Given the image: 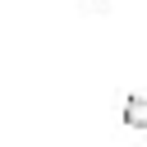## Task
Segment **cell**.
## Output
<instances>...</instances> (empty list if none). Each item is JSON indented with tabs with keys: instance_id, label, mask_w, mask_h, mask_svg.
Returning a JSON list of instances; mask_svg holds the SVG:
<instances>
[{
	"instance_id": "1",
	"label": "cell",
	"mask_w": 147,
	"mask_h": 147,
	"mask_svg": "<svg viewBox=\"0 0 147 147\" xmlns=\"http://www.w3.org/2000/svg\"><path fill=\"white\" fill-rule=\"evenodd\" d=\"M124 124L129 129H147V101L142 96H129L124 101Z\"/></svg>"
}]
</instances>
